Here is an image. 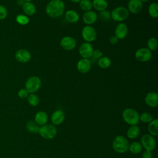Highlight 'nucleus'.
Returning <instances> with one entry per match:
<instances>
[{"label": "nucleus", "instance_id": "nucleus-1", "mask_svg": "<svg viewBox=\"0 0 158 158\" xmlns=\"http://www.w3.org/2000/svg\"><path fill=\"white\" fill-rule=\"evenodd\" d=\"M64 9L65 5L62 0H51L46 6V12L50 17L57 18L64 14Z\"/></svg>", "mask_w": 158, "mask_h": 158}, {"label": "nucleus", "instance_id": "nucleus-2", "mask_svg": "<svg viewBox=\"0 0 158 158\" xmlns=\"http://www.w3.org/2000/svg\"><path fill=\"white\" fill-rule=\"evenodd\" d=\"M128 140L122 135L116 136L112 141V148L113 149L120 154H124L128 151L129 148Z\"/></svg>", "mask_w": 158, "mask_h": 158}, {"label": "nucleus", "instance_id": "nucleus-3", "mask_svg": "<svg viewBox=\"0 0 158 158\" xmlns=\"http://www.w3.org/2000/svg\"><path fill=\"white\" fill-rule=\"evenodd\" d=\"M123 120L130 125H136L139 122V114L133 108H127L122 112Z\"/></svg>", "mask_w": 158, "mask_h": 158}, {"label": "nucleus", "instance_id": "nucleus-4", "mask_svg": "<svg viewBox=\"0 0 158 158\" xmlns=\"http://www.w3.org/2000/svg\"><path fill=\"white\" fill-rule=\"evenodd\" d=\"M57 128L53 124H45L40 127L38 133L46 139H52L57 135Z\"/></svg>", "mask_w": 158, "mask_h": 158}, {"label": "nucleus", "instance_id": "nucleus-5", "mask_svg": "<svg viewBox=\"0 0 158 158\" xmlns=\"http://www.w3.org/2000/svg\"><path fill=\"white\" fill-rule=\"evenodd\" d=\"M111 19L116 22H122L127 19L129 15L127 8L123 6H118L114 8L110 13Z\"/></svg>", "mask_w": 158, "mask_h": 158}, {"label": "nucleus", "instance_id": "nucleus-6", "mask_svg": "<svg viewBox=\"0 0 158 158\" xmlns=\"http://www.w3.org/2000/svg\"><path fill=\"white\" fill-rule=\"evenodd\" d=\"M41 85V81L38 77L31 76L25 82V89L29 93H34L40 88Z\"/></svg>", "mask_w": 158, "mask_h": 158}, {"label": "nucleus", "instance_id": "nucleus-7", "mask_svg": "<svg viewBox=\"0 0 158 158\" xmlns=\"http://www.w3.org/2000/svg\"><path fill=\"white\" fill-rule=\"evenodd\" d=\"M141 144L145 150L150 151L154 150L156 146V139L150 134H144L141 137Z\"/></svg>", "mask_w": 158, "mask_h": 158}, {"label": "nucleus", "instance_id": "nucleus-8", "mask_svg": "<svg viewBox=\"0 0 158 158\" xmlns=\"http://www.w3.org/2000/svg\"><path fill=\"white\" fill-rule=\"evenodd\" d=\"M152 56L151 51L146 48H139L135 52V58L141 62H148L152 58Z\"/></svg>", "mask_w": 158, "mask_h": 158}, {"label": "nucleus", "instance_id": "nucleus-9", "mask_svg": "<svg viewBox=\"0 0 158 158\" xmlns=\"http://www.w3.org/2000/svg\"><path fill=\"white\" fill-rule=\"evenodd\" d=\"M81 35L83 38L88 43L92 42L96 40L97 33L95 29L91 25H86L84 27L81 31Z\"/></svg>", "mask_w": 158, "mask_h": 158}, {"label": "nucleus", "instance_id": "nucleus-10", "mask_svg": "<svg viewBox=\"0 0 158 158\" xmlns=\"http://www.w3.org/2000/svg\"><path fill=\"white\" fill-rule=\"evenodd\" d=\"M94 49L93 46L88 42L82 43L79 48V54L82 58L89 59L91 57Z\"/></svg>", "mask_w": 158, "mask_h": 158}, {"label": "nucleus", "instance_id": "nucleus-11", "mask_svg": "<svg viewBox=\"0 0 158 158\" xmlns=\"http://www.w3.org/2000/svg\"><path fill=\"white\" fill-rule=\"evenodd\" d=\"M60 44L62 49H64V50L71 51L76 47L77 42L73 38L67 36H64L61 39L60 41Z\"/></svg>", "mask_w": 158, "mask_h": 158}, {"label": "nucleus", "instance_id": "nucleus-12", "mask_svg": "<svg viewBox=\"0 0 158 158\" xmlns=\"http://www.w3.org/2000/svg\"><path fill=\"white\" fill-rule=\"evenodd\" d=\"M15 58L20 63H27L29 62L31 59V54L27 49H20L15 52Z\"/></svg>", "mask_w": 158, "mask_h": 158}, {"label": "nucleus", "instance_id": "nucleus-13", "mask_svg": "<svg viewBox=\"0 0 158 158\" xmlns=\"http://www.w3.org/2000/svg\"><path fill=\"white\" fill-rule=\"evenodd\" d=\"M65 115L63 110L57 109L53 112L51 116V121L54 125H59L63 123L65 120Z\"/></svg>", "mask_w": 158, "mask_h": 158}, {"label": "nucleus", "instance_id": "nucleus-14", "mask_svg": "<svg viewBox=\"0 0 158 158\" xmlns=\"http://www.w3.org/2000/svg\"><path fill=\"white\" fill-rule=\"evenodd\" d=\"M91 67V62L89 59L82 58L78 60L77 64V68L79 72L81 73H88Z\"/></svg>", "mask_w": 158, "mask_h": 158}, {"label": "nucleus", "instance_id": "nucleus-15", "mask_svg": "<svg viewBox=\"0 0 158 158\" xmlns=\"http://www.w3.org/2000/svg\"><path fill=\"white\" fill-rule=\"evenodd\" d=\"M128 28L127 25L124 23H118L115 29V36L118 40L124 39L128 35Z\"/></svg>", "mask_w": 158, "mask_h": 158}, {"label": "nucleus", "instance_id": "nucleus-16", "mask_svg": "<svg viewBox=\"0 0 158 158\" xmlns=\"http://www.w3.org/2000/svg\"><path fill=\"white\" fill-rule=\"evenodd\" d=\"M143 9V2L140 0H130L128 3V8L129 12L132 14H138Z\"/></svg>", "mask_w": 158, "mask_h": 158}, {"label": "nucleus", "instance_id": "nucleus-17", "mask_svg": "<svg viewBox=\"0 0 158 158\" xmlns=\"http://www.w3.org/2000/svg\"><path fill=\"white\" fill-rule=\"evenodd\" d=\"M147 106L151 107H156L158 106V94L156 92L148 93L144 98Z\"/></svg>", "mask_w": 158, "mask_h": 158}, {"label": "nucleus", "instance_id": "nucleus-18", "mask_svg": "<svg viewBox=\"0 0 158 158\" xmlns=\"http://www.w3.org/2000/svg\"><path fill=\"white\" fill-rule=\"evenodd\" d=\"M98 19V15L94 11L89 10L85 12L83 15V20L87 25H90L96 22Z\"/></svg>", "mask_w": 158, "mask_h": 158}, {"label": "nucleus", "instance_id": "nucleus-19", "mask_svg": "<svg viewBox=\"0 0 158 158\" xmlns=\"http://www.w3.org/2000/svg\"><path fill=\"white\" fill-rule=\"evenodd\" d=\"M48 114L43 110L38 111L35 115L34 121L39 125L42 126L47 123L48 121Z\"/></svg>", "mask_w": 158, "mask_h": 158}, {"label": "nucleus", "instance_id": "nucleus-20", "mask_svg": "<svg viewBox=\"0 0 158 158\" xmlns=\"http://www.w3.org/2000/svg\"><path fill=\"white\" fill-rule=\"evenodd\" d=\"M23 12L27 15H33L36 13V7L34 4L31 2H25L22 5Z\"/></svg>", "mask_w": 158, "mask_h": 158}, {"label": "nucleus", "instance_id": "nucleus-21", "mask_svg": "<svg viewBox=\"0 0 158 158\" xmlns=\"http://www.w3.org/2000/svg\"><path fill=\"white\" fill-rule=\"evenodd\" d=\"M65 17L70 23H77L80 19L78 14L74 10H67L65 14Z\"/></svg>", "mask_w": 158, "mask_h": 158}, {"label": "nucleus", "instance_id": "nucleus-22", "mask_svg": "<svg viewBox=\"0 0 158 158\" xmlns=\"http://www.w3.org/2000/svg\"><path fill=\"white\" fill-rule=\"evenodd\" d=\"M140 133L139 127L136 125H131L127 131V135L128 138L135 139L137 138Z\"/></svg>", "mask_w": 158, "mask_h": 158}, {"label": "nucleus", "instance_id": "nucleus-23", "mask_svg": "<svg viewBox=\"0 0 158 158\" xmlns=\"http://www.w3.org/2000/svg\"><path fill=\"white\" fill-rule=\"evenodd\" d=\"M93 7L99 12L106 10L108 3L106 0H93L92 2Z\"/></svg>", "mask_w": 158, "mask_h": 158}, {"label": "nucleus", "instance_id": "nucleus-24", "mask_svg": "<svg viewBox=\"0 0 158 158\" xmlns=\"http://www.w3.org/2000/svg\"><path fill=\"white\" fill-rule=\"evenodd\" d=\"M148 130L149 134L153 136L158 135V120L157 118L152 119V120L149 123Z\"/></svg>", "mask_w": 158, "mask_h": 158}, {"label": "nucleus", "instance_id": "nucleus-25", "mask_svg": "<svg viewBox=\"0 0 158 158\" xmlns=\"http://www.w3.org/2000/svg\"><path fill=\"white\" fill-rule=\"evenodd\" d=\"M143 146L140 142L134 141L129 145L128 150L133 154H138L142 151Z\"/></svg>", "mask_w": 158, "mask_h": 158}, {"label": "nucleus", "instance_id": "nucleus-26", "mask_svg": "<svg viewBox=\"0 0 158 158\" xmlns=\"http://www.w3.org/2000/svg\"><path fill=\"white\" fill-rule=\"evenodd\" d=\"M40 127L34 120H29L26 123L27 130L32 133H38Z\"/></svg>", "mask_w": 158, "mask_h": 158}, {"label": "nucleus", "instance_id": "nucleus-27", "mask_svg": "<svg viewBox=\"0 0 158 158\" xmlns=\"http://www.w3.org/2000/svg\"><path fill=\"white\" fill-rule=\"evenodd\" d=\"M98 66L103 69L109 68L111 65L110 59L107 56H102L98 60Z\"/></svg>", "mask_w": 158, "mask_h": 158}, {"label": "nucleus", "instance_id": "nucleus-28", "mask_svg": "<svg viewBox=\"0 0 158 158\" xmlns=\"http://www.w3.org/2000/svg\"><path fill=\"white\" fill-rule=\"evenodd\" d=\"M148 13L149 15L153 18L156 19L158 17V4L156 2L151 3L148 7Z\"/></svg>", "mask_w": 158, "mask_h": 158}, {"label": "nucleus", "instance_id": "nucleus-29", "mask_svg": "<svg viewBox=\"0 0 158 158\" xmlns=\"http://www.w3.org/2000/svg\"><path fill=\"white\" fill-rule=\"evenodd\" d=\"M79 6L81 9L85 12L91 10L93 7L92 2L90 0H81L79 2Z\"/></svg>", "mask_w": 158, "mask_h": 158}, {"label": "nucleus", "instance_id": "nucleus-30", "mask_svg": "<svg viewBox=\"0 0 158 158\" xmlns=\"http://www.w3.org/2000/svg\"><path fill=\"white\" fill-rule=\"evenodd\" d=\"M27 99L28 103L31 106H36L40 102L39 97L34 93H30Z\"/></svg>", "mask_w": 158, "mask_h": 158}, {"label": "nucleus", "instance_id": "nucleus-31", "mask_svg": "<svg viewBox=\"0 0 158 158\" xmlns=\"http://www.w3.org/2000/svg\"><path fill=\"white\" fill-rule=\"evenodd\" d=\"M148 49L150 51H155L157 49L158 46V42L156 38L154 37H151L148 39L147 41Z\"/></svg>", "mask_w": 158, "mask_h": 158}, {"label": "nucleus", "instance_id": "nucleus-32", "mask_svg": "<svg viewBox=\"0 0 158 158\" xmlns=\"http://www.w3.org/2000/svg\"><path fill=\"white\" fill-rule=\"evenodd\" d=\"M15 20L17 22V23L21 25H26L30 22L29 18L27 15L23 14H19L17 15L15 18Z\"/></svg>", "mask_w": 158, "mask_h": 158}, {"label": "nucleus", "instance_id": "nucleus-33", "mask_svg": "<svg viewBox=\"0 0 158 158\" xmlns=\"http://www.w3.org/2000/svg\"><path fill=\"white\" fill-rule=\"evenodd\" d=\"M152 119V116L149 112H145L139 115V120L143 123H149Z\"/></svg>", "mask_w": 158, "mask_h": 158}, {"label": "nucleus", "instance_id": "nucleus-34", "mask_svg": "<svg viewBox=\"0 0 158 158\" xmlns=\"http://www.w3.org/2000/svg\"><path fill=\"white\" fill-rule=\"evenodd\" d=\"M99 19L104 22H107L110 20L111 19V15L109 11L104 10L102 11H101L99 14Z\"/></svg>", "mask_w": 158, "mask_h": 158}, {"label": "nucleus", "instance_id": "nucleus-35", "mask_svg": "<svg viewBox=\"0 0 158 158\" xmlns=\"http://www.w3.org/2000/svg\"><path fill=\"white\" fill-rule=\"evenodd\" d=\"M7 16V10L6 7L0 5V20L5 19Z\"/></svg>", "mask_w": 158, "mask_h": 158}, {"label": "nucleus", "instance_id": "nucleus-36", "mask_svg": "<svg viewBox=\"0 0 158 158\" xmlns=\"http://www.w3.org/2000/svg\"><path fill=\"white\" fill-rule=\"evenodd\" d=\"M18 96L21 99H26L29 95V93L25 88H22L18 91Z\"/></svg>", "mask_w": 158, "mask_h": 158}, {"label": "nucleus", "instance_id": "nucleus-37", "mask_svg": "<svg viewBox=\"0 0 158 158\" xmlns=\"http://www.w3.org/2000/svg\"><path fill=\"white\" fill-rule=\"evenodd\" d=\"M101 57H102V52L99 49H95L93 52L91 57L94 60H99Z\"/></svg>", "mask_w": 158, "mask_h": 158}, {"label": "nucleus", "instance_id": "nucleus-38", "mask_svg": "<svg viewBox=\"0 0 158 158\" xmlns=\"http://www.w3.org/2000/svg\"><path fill=\"white\" fill-rule=\"evenodd\" d=\"M152 154L150 151L145 150L142 154V158H152Z\"/></svg>", "mask_w": 158, "mask_h": 158}, {"label": "nucleus", "instance_id": "nucleus-39", "mask_svg": "<svg viewBox=\"0 0 158 158\" xmlns=\"http://www.w3.org/2000/svg\"><path fill=\"white\" fill-rule=\"evenodd\" d=\"M109 41L110 43L112 44H115L118 43V39L115 36V35H113L112 36L110 39H109Z\"/></svg>", "mask_w": 158, "mask_h": 158}, {"label": "nucleus", "instance_id": "nucleus-40", "mask_svg": "<svg viewBox=\"0 0 158 158\" xmlns=\"http://www.w3.org/2000/svg\"><path fill=\"white\" fill-rule=\"evenodd\" d=\"M17 2L19 5H21V6H22L23 4L25 2V1L23 0H17Z\"/></svg>", "mask_w": 158, "mask_h": 158}, {"label": "nucleus", "instance_id": "nucleus-41", "mask_svg": "<svg viewBox=\"0 0 158 158\" xmlns=\"http://www.w3.org/2000/svg\"><path fill=\"white\" fill-rule=\"evenodd\" d=\"M71 2H74V3H78V2H79L81 0H70Z\"/></svg>", "mask_w": 158, "mask_h": 158}, {"label": "nucleus", "instance_id": "nucleus-42", "mask_svg": "<svg viewBox=\"0 0 158 158\" xmlns=\"http://www.w3.org/2000/svg\"><path fill=\"white\" fill-rule=\"evenodd\" d=\"M142 2H148V1H149V0H140Z\"/></svg>", "mask_w": 158, "mask_h": 158}, {"label": "nucleus", "instance_id": "nucleus-43", "mask_svg": "<svg viewBox=\"0 0 158 158\" xmlns=\"http://www.w3.org/2000/svg\"><path fill=\"white\" fill-rule=\"evenodd\" d=\"M25 2H31L32 0H23Z\"/></svg>", "mask_w": 158, "mask_h": 158}]
</instances>
